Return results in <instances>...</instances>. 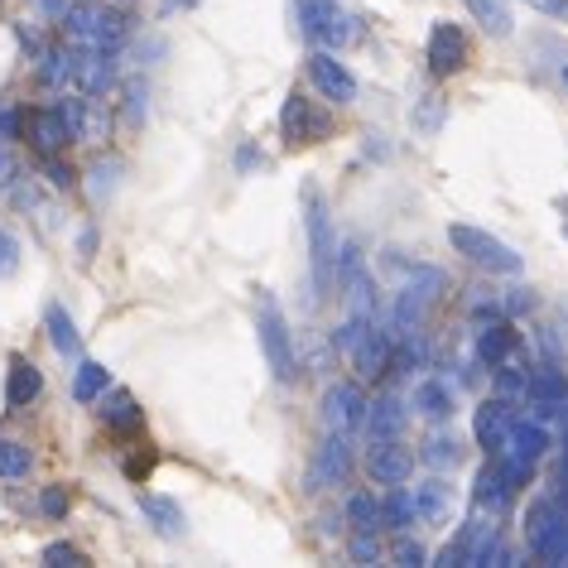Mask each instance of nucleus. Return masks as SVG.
Returning a JSON list of instances; mask_svg holds the SVG:
<instances>
[{"mask_svg": "<svg viewBox=\"0 0 568 568\" xmlns=\"http://www.w3.org/2000/svg\"><path fill=\"white\" fill-rule=\"evenodd\" d=\"M255 333H261V352H265V362H270V372H275V381L290 386V381L300 376V362H294L290 323H284L280 300L270 290H255Z\"/></svg>", "mask_w": 568, "mask_h": 568, "instance_id": "obj_1", "label": "nucleus"}, {"mask_svg": "<svg viewBox=\"0 0 568 568\" xmlns=\"http://www.w3.org/2000/svg\"><path fill=\"white\" fill-rule=\"evenodd\" d=\"M525 545L539 564H568V510L554 496H539L525 510Z\"/></svg>", "mask_w": 568, "mask_h": 568, "instance_id": "obj_2", "label": "nucleus"}, {"mask_svg": "<svg viewBox=\"0 0 568 568\" xmlns=\"http://www.w3.org/2000/svg\"><path fill=\"white\" fill-rule=\"evenodd\" d=\"M63 30H68L73 44L106 53V49H116L125 39V16L116 6H102V0H82V6H68Z\"/></svg>", "mask_w": 568, "mask_h": 568, "instance_id": "obj_3", "label": "nucleus"}, {"mask_svg": "<svg viewBox=\"0 0 568 568\" xmlns=\"http://www.w3.org/2000/svg\"><path fill=\"white\" fill-rule=\"evenodd\" d=\"M280 135H284V145L290 150L323 145V140L333 135V111L323 102H314L308 92L294 88L290 97H284V106H280Z\"/></svg>", "mask_w": 568, "mask_h": 568, "instance_id": "obj_4", "label": "nucleus"}, {"mask_svg": "<svg viewBox=\"0 0 568 568\" xmlns=\"http://www.w3.org/2000/svg\"><path fill=\"white\" fill-rule=\"evenodd\" d=\"M304 226H308V265H314V290H333L337 280V246H333V226H328V207H323L318 189H304Z\"/></svg>", "mask_w": 568, "mask_h": 568, "instance_id": "obj_5", "label": "nucleus"}, {"mask_svg": "<svg viewBox=\"0 0 568 568\" xmlns=\"http://www.w3.org/2000/svg\"><path fill=\"white\" fill-rule=\"evenodd\" d=\"M448 241H453V251H458L463 261H473L477 270H491V275H520V255L510 251L506 241H496L491 232H481V226L453 222Z\"/></svg>", "mask_w": 568, "mask_h": 568, "instance_id": "obj_6", "label": "nucleus"}, {"mask_svg": "<svg viewBox=\"0 0 568 568\" xmlns=\"http://www.w3.org/2000/svg\"><path fill=\"white\" fill-rule=\"evenodd\" d=\"M300 24L318 49H343L352 39V20L337 0H300Z\"/></svg>", "mask_w": 568, "mask_h": 568, "instance_id": "obj_7", "label": "nucleus"}, {"mask_svg": "<svg viewBox=\"0 0 568 568\" xmlns=\"http://www.w3.org/2000/svg\"><path fill=\"white\" fill-rule=\"evenodd\" d=\"M304 68H308L314 88L328 97V102H337V106L357 102V78L347 73V63H337V53H333V49H314V53L304 59Z\"/></svg>", "mask_w": 568, "mask_h": 568, "instance_id": "obj_8", "label": "nucleus"}, {"mask_svg": "<svg viewBox=\"0 0 568 568\" xmlns=\"http://www.w3.org/2000/svg\"><path fill=\"white\" fill-rule=\"evenodd\" d=\"M424 59H429V73L434 78L463 73V68H467V34L453 20H438L434 30H429V49H424Z\"/></svg>", "mask_w": 568, "mask_h": 568, "instance_id": "obj_9", "label": "nucleus"}, {"mask_svg": "<svg viewBox=\"0 0 568 568\" xmlns=\"http://www.w3.org/2000/svg\"><path fill=\"white\" fill-rule=\"evenodd\" d=\"M366 473L381 487H400L415 473V453H409L400 438H372V453H366Z\"/></svg>", "mask_w": 568, "mask_h": 568, "instance_id": "obj_10", "label": "nucleus"}, {"mask_svg": "<svg viewBox=\"0 0 568 568\" xmlns=\"http://www.w3.org/2000/svg\"><path fill=\"white\" fill-rule=\"evenodd\" d=\"M438 290H444V275H438V270H419V284L409 280L400 290V304H395V328L415 333L424 323V314H429V304L438 300Z\"/></svg>", "mask_w": 568, "mask_h": 568, "instance_id": "obj_11", "label": "nucleus"}, {"mask_svg": "<svg viewBox=\"0 0 568 568\" xmlns=\"http://www.w3.org/2000/svg\"><path fill=\"white\" fill-rule=\"evenodd\" d=\"M366 395H362V386L357 381H337V386H328V395H323V424L328 429H337V434H352L357 424L366 419Z\"/></svg>", "mask_w": 568, "mask_h": 568, "instance_id": "obj_12", "label": "nucleus"}, {"mask_svg": "<svg viewBox=\"0 0 568 568\" xmlns=\"http://www.w3.org/2000/svg\"><path fill=\"white\" fill-rule=\"evenodd\" d=\"M510 405H506V395H496V400H481L477 405V415H473V438H477V448H487L491 458L510 444Z\"/></svg>", "mask_w": 568, "mask_h": 568, "instance_id": "obj_13", "label": "nucleus"}, {"mask_svg": "<svg viewBox=\"0 0 568 568\" xmlns=\"http://www.w3.org/2000/svg\"><path fill=\"white\" fill-rule=\"evenodd\" d=\"M39 390H44V372L30 362V357H16L6 372V405L10 409H30L39 400Z\"/></svg>", "mask_w": 568, "mask_h": 568, "instance_id": "obj_14", "label": "nucleus"}, {"mask_svg": "<svg viewBox=\"0 0 568 568\" xmlns=\"http://www.w3.org/2000/svg\"><path fill=\"white\" fill-rule=\"evenodd\" d=\"M30 135H34V145H39V154H59V150H68L73 145V131H68V121L59 116V106H39L34 116H30Z\"/></svg>", "mask_w": 568, "mask_h": 568, "instance_id": "obj_15", "label": "nucleus"}, {"mask_svg": "<svg viewBox=\"0 0 568 568\" xmlns=\"http://www.w3.org/2000/svg\"><path fill=\"white\" fill-rule=\"evenodd\" d=\"M415 516L424 525H448L453 520V487L444 477H429L415 487Z\"/></svg>", "mask_w": 568, "mask_h": 568, "instance_id": "obj_16", "label": "nucleus"}, {"mask_svg": "<svg viewBox=\"0 0 568 568\" xmlns=\"http://www.w3.org/2000/svg\"><path fill=\"white\" fill-rule=\"evenodd\" d=\"M352 362H357L362 376H386L390 366V333H381L376 323L357 337V347H352Z\"/></svg>", "mask_w": 568, "mask_h": 568, "instance_id": "obj_17", "label": "nucleus"}, {"mask_svg": "<svg viewBox=\"0 0 568 568\" xmlns=\"http://www.w3.org/2000/svg\"><path fill=\"white\" fill-rule=\"evenodd\" d=\"M140 516H145L164 539H179L183 525H189V516H183L179 501H169V496H154V491H140Z\"/></svg>", "mask_w": 568, "mask_h": 568, "instance_id": "obj_18", "label": "nucleus"}, {"mask_svg": "<svg viewBox=\"0 0 568 568\" xmlns=\"http://www.w3.org/2000/svg\"><path fill=\"white\" fill-rule=\"evenodd\" d=\"M501 453H510V458H520V463H539L549 453V434H545V424L539 419H525V424H510V444L501 448Z\"/></svg>", "mask_w": 568, "mask_h": 568, "instance_id": "obj_19", "label": "nucleus"}, {"mask_svg": "<svg viewBox=\"0 0 568 568\" xmlns=\"http://www.w3.org/2000/svg\"><path fill=\"white\" fill-rule=\"evenodd\" d=\"M516 347H520V333L510 328V323H501V318L487 323V328L477 333V357H481V366H501Z\"/></svg>", "mask_w": 568, "mask_h": 568, "instance_id": "obj_20", "label": "nucleus"}, {"mask_svg": "<svg viewBox=\"0 0 568 568\" xmlns=\"http://www.w3.org/2000/svg\"><path fill=\"white\" fill-rule=\"evenodd\" d=\"M405 419H409V409H405L400 395H381V400L366 409V429H372V438H400Z\"/></svg>", "mask_w": 568, "mask_h": 568, "instance_id": "obj_21", "label": "nucleus"}, {"mask_svg": "<svg viewBox=\"0 0 568 568\" xmlns=\"http://www.w3.org/2000/svg\"><path fill=\"white\" fill-rule=\"evenodd\" d=\"M102 424H106V429H116V434H131V429L145 424V409L135 405L131 390H106L102 395Z\"/></svg>", "mask_w": 568, "mask_h": 568, "instance_id": "obj_22", "label": "nucleus"}, {"mask_svg": "<svg viewBox=\"0 0 568 568\" xmlns=\"http://www.w3.org/2000/svg\"><path fill=\"white\" fill-rule=\"evenodd\" d=\"M473 501H477V510H506V501H510V481H506V473H501V463H487L477 473V487H473Z\"/></svg>", "mask_w": 568, "mask_h": 568, "instance_id": "obj_23", "label": "nucleus"}, {"mask_svg": "<svg viewBox=\"0 0 568 568\" xmlns=\"http://www.w3.org/2000/svg\"><path fill=\"white\" fill-rule=\"evenodd\" d=\"M525 395H530V400L568 405V376L554 372V366H530V372H525Z\"/></svg>", "mask_w": 568, "mask_h": 568, "instance_id": "obj_24", "label": "nucleus"}, {"mask_svg": "<svg viewBox=\"0 0 568 568\" xmlns=\"http://www.w3.org/2000/svg\"><path fill=\"white\" fill-rule=\"evenodd\" d=\"M44 328H49L53 352H63V357H78V352H82L78 323L68 318V308H63V304H49V308H44Z\"/></svg>", "mask_w": 568, "mask_h": 568, "instance_id": "obj_25", "label": "nucleus"}, {"mask_svg": "<svg viewBox=\"0 0 568 568\" xmlns=\"http://www.w3.org/2000/svg\"><path fill=\"white\" fill-rule=\"evenodd\" d=\"M467 10H473L477 24L491 39H510V34H516V16H510L506 0H467Z\"/></svg>", "mask_w": 568, "mask_h": 568, "instance_id": "obj_26", "label": "nucleus"}, {"mask_svg": "<svg viewBox=\"0 0 568 568\" xmlns=\"http://www.w3.org/2000/svg\"><path fill=\"white\" fill-rule=\"evenodd\" d=\"M409 405H415L424 419H434V424H438V419H448V415H453V390L444 386V381H434V376H429V381H419V386H415V400H409Z\"/></svg>", "mask_w": 568, "mask_h": 568, "instance_id": "obj_27", "label": "nucleus"}, {"mask_svg": "<svg viewBox=\"0 0 568 568\" xmlns=\"http://www.w3.org/2000/svg\"><path fill=\"white\" fill-rule=\"evenodd\" d=\"M106 390H111V372H106V366L102 362H82L78 376H73V400L92 405V400H102Z\"/></svg>", "mask_w": 568, "mask_h": 568, "instance_id": "obj_28", "label": "nucleus"}, {"mask_svg": "<svg viewBox=\"0 0 568 568\" xmlns=\"http://www.w3.org/2000/svg\"><path fill=\"white\" fill-rule=\"evenodd\" d=\"M352 473V448H347V434H337L333 429V438L323 444V458H318V477H337L343 481Z\"/></svg>", "mask_w": 568, "mask_h": 568, "instance_id": "obj_29", "label": "nucleus"}, {"mask_svg": "<svg viewBox=\"0 0 568 568\" xmlns=\"http://www.w3.org/2000/svg\"><path fill=\"white\" fill-rule=\"evenodd\" d=\"M424 463L438 467V473L458 467V463H463V444H458V434H429V444H424Z\"/></svg>", "mask_w": 568, "mask_h": 568, "instance_id": "obj_30", "label": "nucleus"}, {"mask_svg": "<svg viewBox=\"0 0 568 568\" xmlns=\"http://www.w3.org/2000/svg\"><path fill=\"white\" fill-rule=\"evenodd\" d=\"M381 520H386L390 530H405V525H415V496L400 491V487H390V496L381 501Z\"/></svg>", "mask_w": 568, "mask_h": 568, "instance_id": "obj_31", "label": "nucleus"}, {"mask_svg": "<svg viewBox=\"0 0 568 568\" xmlns=\"http://www.w3.org/2000/svg\"><path fill=\"white\" fill-rule=\"evenodd\" d=\"M34 463L30 444H20V438H0V477H24Z\"/></svg>", "mask_w": 568, "mask_h": 568, "instance_id": "obj_32", "label": "nucleus"}, {"mask_svg": "<svg viewBox=\"0 0 568 568\" xmlns=\"http://www.w3.org/2000/svg\"><path fill=\"white\" fill-rule=\"evenodd\" d=\"M347 520H352V530H376V520H381V501L372 491H357L347 501Z\"/></svg>", "mask_w": 568, "mask_h": 568, "instance_id": "obj_33", "label": "nucleus"}, {"mask_svg": "<svg viewBox=\"0 0 568 568\" xmlns=\"http://www.w3.org/2000/svg\"><path fill=\"white\" fill-rule=\"evenodd\" d=\"M49 568H82L88 564V554H82L78 545H68V539H53V545H44V554H39Z\"/></svg>", "mask_w": 568, "mask_h": 568, "instance_id": "obj_34", "label": "nucleus"}, {"mask_svg": "<svg viewBox=\"0 0 568 568\" xmlns=\"http://www.w3.org/2000/svg\"><path fill=\"white\" fill-rule=\"evenodd\" d=\"M347 554H352V564H381V539H376V530H357L352 535V545H347Z\"/></svg>", "mask_w": 568, "mask_h": 568, "instance_id": "obj_35", "label": "nucleus"}, {"mask_svg": "<svg viewBox=\"0 0 568 568\" xmlns=\"http://www.w3.org/2000/svg\"><path fill=\"white\" fill-rule=\"evenodd\" d=\"M68 506H73V496H68V487H44L39 491V510H44L49 520H63Z\"/></svg>", "mask_w": 568, "mask_h": 568, "instance_id": "obj_36", "label": "nucleus"}, {"mask_svg": "<svg viewBox=\"0 0 568 568\" xmlns=\"http://www.w3.org/2000/svg\"><path fill=\"white\" fill-rule=\"evenodd\" d=\"M438 121H444V97H438V92H429V97H424V102H419V111H415V125H419V131H438Z\"/></svg>", "mask_w": 568, "mask_h": 568, "instance_id": "obj_37", "label": "nucleus"}, {"mask_svg": "<svg viewBox=\"0 0 568 568\" xmlns=\"http://www.w3.org/2000/svg\"><path fill=\"white\" fill-rule=\"evenodd\" d=\"M390 559L405 564V568H419V564H424V545H419V539H409V535H400V539L390 545Z\"/></svg>", "mask_w": 568, "mask_h": 568, "instance_id": "obj_38", "label": "nucleus"}, {"mask_svg": "<svg viewBox=\"0 0 568 568\" xmlns=\"http://www.w3.org/2000/svg\"><path fill=\"white\" fill-rule=\"evenodd\" d=\"M20 270V241L10 232H0V280H10Z\"/></svg>", "mask_w": 568, "mask_h": 568, "instance_id": "obj_39", "label": "nucleus"}, {"mask_svg": "<svg viewBox=\"0 0 568 568\" xmlns=\"http://www.w3.org/2000/svg\"><path fill=\"white\" fill-rule=\"evenodd\" d=\"M53 106H59V116L68 121V131L82 140V125H88V116H82V102H78V97H63V102H53Z\"/></svg>", "mask_w": 568, "mask_h": 568, "instance_id": "obj_40", "label": "nucleus"}, {"mask_svg": "<svg viewBox=\"0 0 568 568\" xmlns=\"http://www.w3.org/2000/svg\"><path fill=\"white\" fill-rule=\"evenodd\" d=\"M491 372H496V386H501V395H516V390H525V376L516 372V366H491Z\"/></svg>", "mask_w": 568, "mask_h": 568, "instance_id": "obj_41", "label": "nucleus"}, {"mask_svg": "<svg viewBox=\"0 0 568 568\" xmlns=\"http://www.w3.org/2000/svg\"><path fill=\"white\" fill-rule=\"evenodd\" d=\"M525 6H535L549 20H568V0H525Z\"/></svg>", "mask_w": 568, "mask_h": 568, "instance_id": "obj_42", "label": "nucleus"}, {"mask_svg": "<svg viewBox=\"0 0 568 568\" xmlns=\"http://www.w3.org/2000/svg\"><path fill=\"white\" fill-rule=\"evenodd\" d=\"M20 135V111L0 106V140H16Z\"/></svg>", "mask_w": 568, "mask_h": 568, "instance_id": "obj_43", "label": "nucleus"}, {"mask_svg": "<svg viewBox=\"0 0 568 568\" xmlns=\"http://www.w3.org/2000/svg\"><path fill=\"white\" fill-rule=\"evenodd\" d=\"M525 308H535V294H530V290H510L506 314H525Z\"/></svg>", "mask_w": 568, "mask_h": 568, "instance_id": "obj_44", "label": "nucleus"}, {"mask_svg": "<svg viewBox=\"0 0 568 568\" xmlns=\"http://www.w3.org/2000/svg\"><path fill=\"white\" fill-rule=\"evenodd\" d=\"M49 179H53V189H68V183H73V174H68V169L53 160V154H49Z\"/></svg>", "mask_w": 568, "mask_h": 568, "instance_id": "obj_45", "label": "nucleus"}, {"mask_svg": "<svg viewBox=\"0 0 568 568\" xmlns=\"http://www.w3.org/2000/svg\"><path fill=\"white\" fill-rule=\"evenodd\" d=\"M174 6H183V10H193V6H197V0H174Z\"/></svg>", "mask_w": 568, "mask_h": 568, "instance_id": "obj_46", "label": "nucleus"}, {"mask_svg": "<svg viewBox=\"0 0 568 568\" xmlns=\"http://www.w3.org/2000/svg\"><path fill=\"white\" fill-rule=\"evenodd\" d=\"M0 174H6V154H0Z\"/></svg>", "mask_w": 568, "mask_h": 568, "instance_id": "obj_47", "label": "nucleus"}, {"mask_svg": "<svg viewBox=\"0 0 568 568\" xmlns=\"http://www.w3.org/2000/svg\"><path fill=\"white\" fill-rule=\"evenodd\" d=\"M564 236H568V217H564Z\"/></svg>", "mask_w": 568, "mask_h": 568, "instance_id": "obj_48", "label": "nucleus"}, {"mask_svg": "<svg viewBox=\"0 0 568 568\" xmlns=\"http://www.w3.org/2000/svg\"><path fill=\"white\" fill-rule=\"evenodd\" d=\"M564 82H568V68H564Z\"/></svg>", "mask_w": 568, "mask_h": 568, "instance_id": "obj_49", "label": "nucleus"}]
</instances>
